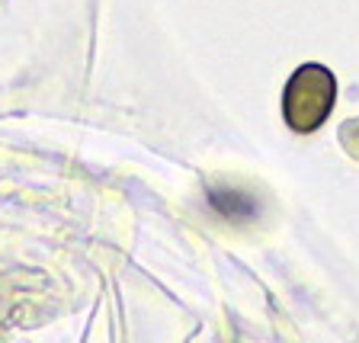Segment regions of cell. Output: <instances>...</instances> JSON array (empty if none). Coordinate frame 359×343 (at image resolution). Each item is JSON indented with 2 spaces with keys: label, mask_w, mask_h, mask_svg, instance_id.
<instances>
[{
  "label": "cell",
  "mask_w": 359,
  "mask_h": 343,
  "mask_svg": "<svg viewBox=\"0 0 359 343\" xmlns=\"http://www.w3.org/2000/svg\"><path fill=\"white\" fill-rule=\"evenodd\" d=\"M205 196H209L212 209L234 224L250 222V218H257V212H260L257 196H250L247 189L234 187V183H209V187H205Z\"/></svg>",
  "instance_id": "7a4b0ae2"
},
{
  "label": "cell",
  "mask_w": 359,
  "mask_h": 343,
  "mask_svg": "<svg viewBox=\"0 0 359 343\" xmlns=\"http://www.w3.org/2000/svg\"><path fill=\"white\" fill-rule=\"evenodd\" d=\"M337 100V81L324 65H302L283 90V116L292 132H314L327 122Z\"/></svg>",
  "instance_id": "6da1fadb"
}]
</instances>
